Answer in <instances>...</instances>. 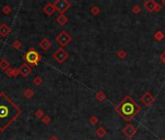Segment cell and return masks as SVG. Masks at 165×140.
I'll return each mask as SVG.
<instances>
[{"label": "cell", "instance_id": "16", "mask_svg": "<svg viewBox=\"0 0 165 140\" xmlns=\"http://www.w3.org/2000/svg\"><path fill=\"white\" fill-rule=\"evenodd\" d=\"M56 22L60 25H64L68 22V18L66 17L65 15H59V16L56 18Z\"/></svg>", "mask_w": 165, "mask_h": 140}, {"label": "cell", "instance_id": "21", "mask_svg": "<svg viewBox=\"0 0 165 140\" xmlns=\"http://www.w3.org/2000/svg\"><path fill=\"white\" fill-rule=\"evenodd\" d=\"M11 12H12V8L9 5H5L3 8H2V13L4 15H9Z\"/></svg>", "mask_w": 165, "mask_h": 140}, {"label": "cell", "instance_id": "26", "mask_svg": "<svg viewBox=\"0 0 165 140\" xmlns=\"http://www.w3.org/2000/svg\"><path fill=\"white\" fill-rule=\"evenodd\" d=\"M42 120V122L44 123L45 125H48V124H50L51 121H52V119H51V117H49V116H44L43 118L41 119Z\"/></svg>", "mask_w": 165, "mask_h": 140}, {"label": "cell", "instance_id": "30", "mask_svg": "<svg viewBox=\"0 0 165 140\" xmlns=\"http://www.w3.org/2000/svg\"><path fill=\"white\" fill-rule=\"evenodd\" d=\"M161 60H163L164 62H165V54H164V55H162V57H161Z\"/></svg>", "mask_w": 165, "mask_h": 140}, {"label": "cell", "instance_id": "15", "mask_svg": "<svg viewBox=\"0 0 165 140\" xmlns=\"http://www.w3.org/2000/svg\"><path fill=\"white\" fill-rule=\"evenodd\" d=\"M144 6L149 12H152L156 8V3L155 1H152V0H149V1H147L145 3Z\"/></svg>", "mask_w": 165, "mask_h": 140}, {"label": "cell", "instance_id": "28", "mask_svg": "<svg viewBox=\"0 0 165 140\" xmlns=\"http://www.w3.org/2000/svg\"><path fill=\"white\" fill-rule=\"evenodd\" d=\"M49 140H59V139H58V137H56V136H51Z\"/></svg>", "mask_w": 165, "mask_h": 140}, {"label": "cell", "instance_id": "6", "mask_svg": "<svg viewBox=\"0 0 165 140\" xmlns=\"http://www.w3.org/2000/svg\"><path fill=\"white\" fill-rule=\"evenodd\" d=\"M53 57L58 63H63L69 57V54L63 48H59L56 50V52L53 55Z\"/></svg>", "mask_w": 165, "mask_h": 140}, {"label": "cell", "instance_id": "14", "mask_svg": "<svg viewBox=\"0 0 165 140\" xmlns=\"http://www.w3.org/2000/svg\"><path fill=\"white\" fill-rule=\"evenodd\" d=\"M10 68V62L6 58H1L0 60V70L2 71H7Z\"/></svg>", "mask_w": 165, "mask_h": 140}, {"label": "cell", "instance_id": "11", "mask_svg": "<svg viewBox=\"0 0 165 140\" xmlns=\"http://www.w3.org/2000/svg\"><path fill=\"white\" fill-rule=\"evenodd\" d=\"M43 11H44V13L47 15V16H52V15L56 12V8H54L53 3H48V4H46L44 6Z\"/></svg>", "mask_w": 165, "mask_h": 140}, {"label": "cell", "instance_id": "25", "mask_svg": "<svg viewBox=\"0 0 165 140\" xmlns=\"http://www.w3.org/2000/svg\"><path fill=\"white\" fill-rule=\"evenodd\" d=\"M98 121H99V120H98V118L96 116H91V118H89V123H91V125H96L97 123H98Z\"/></svg>", "mask_w": 165, "mask_h": 140}, {"label": "cell", "instance_id": "19", "mask_svg": "<svg viewBox=\"0 0 165 140\" xmlns=\"http://www.w3.org/2000/svg\"><path fill=\"white\" fill-rule=\"evenodd\" d=\"M34 94V92L31 89H26V90H24V95L25 96L26 98H31L33 96Z\"/></svg>", "mask_w": 165, "mask_h": 140}, {"label": "cell", "instance_id": "8", "mask_svg": "<svg viewBox=\"0 0 165 140\" xmlns=\"http://www.w3.org/2000/svg\"><path fill=\"white\" fill-rule=\"evenodd\" d=\"M123 132L127 137H132L136 133V128L132 125H127L123 130Z\"/></svg>", "mask_w": 165, "mask_h": 140}, {"label": "cell", "instance_id": "3", "mask_svg": "<svg viewBox=\"0 0 165 140\" xmlns=\"http://www.w3.org/2000/svg\"><path fill=\"white\" fill-rule=\"evenodd\" d=\"M41 58L42 57L34 48H30L24 55V60L29 66H36L39 61L41 60Z\"/></svg>", "mask_w": 165, "mask_h": 140}, {"label": "cell", "instance_id": "7", "mask_svg": "<svg viewBox=\"0 0 165 140\" xmlns=\"http://www.w3.org/2000/svg\"><path fill=\"white\" fill-rule=\"evenodd\" d=\"M19 72L22 77L25 78V77H27V76H29V74L31 73V67L28 65L27 63H24V64H22L21 67L19 68Z\"/></svg>", "mask_w": 165, "mask_h": 140}, {"label": "cell", "instance_id": "10", "mask_svg": "<svg viewBox=\"0 0 165 140\" xmlns=\"http://www.w3.org/2000/svg\"><path fill=\"white\" fill-rule=\"evenodd\" d=\"M39 47L43 51H48L49 49L52 47V42L48 38H43V39L39 42Z\"/></svg>", "mask_w": 165, "mask_h": 140}, {"label": "cell", "instance_id": "1", "mask_svg": "<svg viewBox=\"0 0 165 140\" xmlns=\"http://www.w3.org/2000/svg\"><path fill=\"white\" fill-rule=\"evenodd\" d=\"M22 110L4 92H0V131L3 132L21 116Z\"/></svg>", "mask_w": 165, "mask_h": 140}, {"label": "cell", "instance_id": "20", "mask_svg": "<svg viewBox=\"0 0 165 140\" xmlns=\"http://www.w3.org/2000/svg\"><path fill=\"white\" fill-rule=\"evenodd\" d=\"M91 13L93 15V16H97V15H99V13H100L99 7H97V6H92L91 9Z\"/></svg>", "mask_w": 165, "mask_h": 140}, {"label": "cell", "instance_id": "13", "mask_svg": "<svg viewBox=\"0 0 165 140\" xmlns=\"http://www.w3.org/2000/svg\"><path fill=\"white\" fill-rule=\"evenodd\" d=\"M5 74L10 78H15L19 74V68H9L7 71H5Z\"/></svg>", "mask_w": 165, "mask_h": 140}, {"label": "cell", "instance_id": "12", "mask_svg": "<svg viewBox=\"0 0 165 140\" xmlns=\"http://www.w3.org/2000/svg\"><path fill=\"white\" fill-rule=\"evenodd\" d=\"M141 101L143 102L146 106H150V105L153 102V96L150 94V92H147V93H145L143 97L141 98Z\"/></svg>", "mask_w": 165, "mask_h": 140}, {"label": "cell", "instance_id": "5", "mask_svg": "<svg viewBox=\"0 0 165 140\" xmlns=\"http://www.w3.org/2000/svg\"><path fill=\"white\" fill-rule=\"evenodd\" d=\"M56 40L59 43V45L61 47H65L66 45H68V44L71 42L72 37L68 34L67 31L63 30V31L60 32L58 35H57Z\"/></svg>", "mask_w": 165, "mask_h": 140}, {"label": "cell", "instance_id": "2", "mask_svg": "<svg viewBox=\"0 0 165 140\" xmlns=\"http://www.w3.org/2000/svg\"><path fill=\"white\" fill-rule=\"evenodd\" d=\"M116 111L123 119H125L126 121H129L136 114V104L132 101L131 98L125 97L116 107Z\"/></svg>", "mask_w": 165, "mask_h": 140}, {"label": "cell", "instance_id": "9", "mask_svg": "<svg viewBox=\"0 0 165 140\" xmlns=\"http://www.w3.org/2000/svg\"><path fill=\"white\" fill-rule=\"evenodd\" d=\"M11 33V27L8 26L6 23L0 24V36L1 37H7Z\"/></svg>", "mask_w": 165, "mask_h": 140}, {"label": "cell", "instance_id": "23", "mask_svg": "<svg viewBox=\"0 0 165 140\" xmlns=\"http://www.w3.org/2000/svg\"><path fill=\"white\" fill-rule=\"evenodd\" d=\"M12 46L14 47L15 49H21L22 47V44L19 40H15L14 42L12 43Z\"/></svg>", "mask_w": 165, "mask_h": 140}, {"label": "cell", "instance_id": "31", "mask_svg": "<svg viewBox=\"0 0 165 140\" xmlns=\"http://www.w3.org/2000/svg\"><path fill=\"white\" fill-rule=\"evenodd\" d=\"M161 140H165V139H161Z\"/></svg>", "mask_w": 165, "mask_h": 140}, {"label": "cell", "instance_id": "4", "mask_svg": "<svg viewBox=\"0 0 165 140\" xmlns=\"http://www.w3.org/2000/svg\"><path fill=\"white\" fill-rule=\"evenodd\" d=\"M54 8H56V11L59 12L60 15H64L66 11L70 8V2L67 1V0H56V2L53 3Z\"/></svg>", "mask_w": 165, "mask_h": 140}, {"label": "cell", "instance_id": "27", "mask_svg": "<svg viewBox=\"0 0 165 140\" xmlns=\"http://www.w3.org/2000/svg\"><path fill=\"white\" fill-rule=\"evenodd\" d=\"M117 55L120 58H124V57H126V52H124V51H120V52H117Z\"/></svg>", "mask_w": 165, "mask_h": 140}, {"label": "cell", "instance_id": "18", "mask_svg": "<svg viewBox=\"0 0 165 140\" xmlns=\"http://www.w3.org/2000/svg\"><path fill=\"white\" fill-rule=\"evenodd\" d=\"M95 98H96L99 102H102V101L105 100L106 94H105V93H104L103 92H97L96 94H95Z\"/></svg>", "mask_w": 165, "mask_h": 140}, {"label": "cell", "instance_id": "22", "mask_svg": "<svg viewBox=\"0 0 165 140\" xmlns=\"http://www.w3.org/2000/svg\"><path fill=\"white\" fill-rule=\"evenodd\" d=\"M33 83H34V85H36V86H40V85L43 84V79L40 77V76H37V77L34 78Z\"/></svg>", "mask_w": 165, "mask_h": 140}, {"label": "cell", "instance_id": "24", "mask_svg": "<svg viewBox=\"0 0 165 140\" xmlns=\"http://www.w3.org/2000/svg\"><path fill=\"white\" fill-rule=\"evenodd\" d=\"M35 116L37 117V118L38 119H42L43 117H44L45 115H44V111H43L42 109H37L36 110V112H35Z\"/></svg>", "mask_w": 165, "mask_h": 140}, {"label": "cell", "instance_id": "29", "mask_svg": "<svg viewBox=\"0 0 165 140\" xmlns=\"http://www.w3.org/2000/svg\"><path fill=\"white\" fill-rule=\"evenodd\" d=\"M139 11H140V10H139L138 6H135V7H134V12H135V13H136V12H139Z\"/></svg>", "mask_w": 165, "mask_h": 140}, {"label": "cell", "instance_id": "17", "mask_svg": "<svg viewBox=\"0 0 165 140\" xmlns=\"http://www.w3.org/2000/svg\"><path fill=\"white\" fill-rule=\"evenodd\" d=\"M106 133H107V130H105V127H99L96 130V135L98 137H100V138H102V137L105 136Z\"/></svg>", "mask_w": 165, "mask_h": 140}]
</instances>
